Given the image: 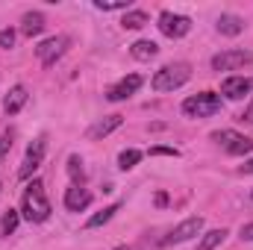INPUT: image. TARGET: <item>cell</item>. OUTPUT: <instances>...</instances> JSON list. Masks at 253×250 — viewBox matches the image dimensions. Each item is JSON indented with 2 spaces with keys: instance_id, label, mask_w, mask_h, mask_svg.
Listing matches in <instances>:
<instances>
[{
  "instance_id": "obj_1",
  "label": "cell",
  "mask_w": 253,
  "mask_h": 250,
  "mask_svg": "<svg viewBox=\"0 0 253 250\" xmlns=\"http://www.w3.org/2000/svg\"><path fill=\"white\" fill-rule=\"evenodd\" d=\"M50 200L44 194V183L42 180H33L30 186L24 188V197H21V215L30 221V224H42L50 218Z\"/></svg>"
},
{
  "instance_id": "obj_2",
  "label": "cell",
  "mask_w": 253,
  "mask_h": 250,
  "mask_svg": "<svg viewBox=\"0 0 253 250\" xmlns=\"http://www.w3.org/2000/svg\"><path fill=\"white\" fill-rule=\"evenodd\" d=\"M189 80H191V65L189 62H171V65H165V68H159V71L153 74L150 85H153V91H174V88L186 85Z\"/></svg>"
},
{
  "instance_id": "obj_3",
  "label": "cell",
  "mask_w": 253,
  "mask_h": 250,
  "mask_svg": "<svg viewBox=\"0 0 253 250\" xmlns=\"http://www.w3.org/2000/svg\"><path fill=\"white\" fill-rule=\"evenodd\" d=\"M221 106H224L221 103V94H215V91H200V94L183 100V112L189 118H209V115L221 112Z\"/></svg>"
},
{
  "instance_id": "obj_4",
  "label": "cell",
  "mask_w": 253,
  "mask_h": 250,
  "mask_svg": "<svg viewBox=\"0 0 253 250\" xmlns=\"http://www.w3.org/2000/svg\"><path fill=\"white\" fill-rule=\"evenodd\" d=\"M156 27L168 39H183V36H189V30H191V18L189 15H177V12H162Z\"/></svg>"
},
{
  "instance_id": "obj_5",
  "label": "cell",
  "mask_w": 253,
  "mask_h": 250,
  "mask_svg": "<svg viewBox=\"0 0 253 250\" xmlns=\"http://www.w3.org/2000/svg\"><path fill=\"white\" fill-rule=\"evenodd\" d=\"M200 233H203V218L194 215V218H186L183 224H177V227L162 239V245H183V242H189V239L200 236Z\"/></svg>"
},
{
  "instance_id": "obj_6",
  "label": "cell",
  "mask_w": 253,
  "mask_h": 250,
  "mask_svg": "<svg viewBox=\"0 0 253 250\" xmlns=\"http://www.w3.org/2000/svg\"><path fill=\"white\" fill-rule=\"evenodd\" d=\"M253 62V50H224L212 56V71H239Z\"/></svg>"
},
{
  "instance_id": "obj_7",
  "label": "cell",
  "mask_w": 253,
  "mask_h": 250,
  "mask_svg": "<svg viewBox=\"0 0 253 250\" xmlns=\"http://www.w3.org/2000/svg\"><path fill=\"white\" fill-rule=\"evenodd\" d=\"M68 44H71V42H68L65 36H53V39H47V42H42V44L36 47V56L42 59V65H44V68H53V65H56V59H59L65 50H68Z\"/></svg>"
},
{
  "instance_id": "obj_8",
  "label": "cell",
  "mask_w": 253,
  "mask_h": 250,
  "mask_svg": "<svg viewBox=\"0 0 253 250\" xmlns=\"http://www.w3.org/2000/svg\"><path fill=\"white\" fill-rule=\"evenodd\" d=\"M44 147H47V141H44V138H36V141L27 147L24 165H21V171H18V177H21V180H30V177L42 168V162H44Z\"/></svg>"
},
{
  "instance_id": "obj_9",
  "label": "cell",
  "mask_w": 253,
  "mask_h": 250,
  "mask_svg": "<svg viewBox=\"0 0 253 250\" xmlns=\"http://www.w3.org/2000/svg\"><path fill=\"white\" fill-rule=\"evenodd\" d=\"M141 74H126L121 83H115L109 91H106V100H112V103H121V100H126V97H132L138 88H141Z\"/></svg>"
},
{
  "instance_id": "obj_10",
  "label": "cell",
  "mask_w": 253,
  "mask_h": 250,
  "mask_svg": "<svg viewBox=\"0 0 253 250\" xmlns=\"http://www.w3.org/2000/svg\"><path fill=\"white\" fill-rule=\"evenodd\" d=\"M91 206V191L83 186H71L65 191V209L68 212H83Z\"/></svg>"
},
{
  "instance_id": "obj_11",
  "label": "cell",
  "mask_w": 253,
  "mask_h": 250,
  "mask_svg": "<svg viewBox=\"0 0 253 250\" xmlns=\"http://www.w3.org/2000/svg\"><path fill=\"white\" fill-rule=\"evenodd\" d=\"M251 88H253V83L248 77H227V80L221 83V94L230 97V100H242Z\"/></svg>"
},
{
  "instance_id": "obj_12",
  "label": "cell",
  "mask_w": 253,
  "mask_h": 250,
  "mask_svg": "<svg viewBox=\"0 0 253 250\" xmlns=\"http://www.w3.org/2000/svg\"><path fill=\"white\" fill-rule=\"evenodd\" d=\"M27 88L24 85H12L9 91H6V97H3V112L6 115H18L21 109H24V103H27Z\"/></svg>"
},
{
  "instance_id": "obj_13",
  "label": "cell",
  "mask_w": 253,
  "mask_h": 250,
  "mask_svg": "<svg viewBox=\"0 0 253 250\" xmlns=\"http://www.w3.org/2000/svg\"><path fill=\"white\" fill-rule=\"evenodd\" d=\"M44 27H47V21H44V15H42V12H27V15L21 18V33H24L27 39L42 36V33H44Z\"/></svg>"
},
{
  "instance_id": "obj_14",
  "label": "cell",
  "mask_w": 253,
  "mask_h": 250,
  "mask_svg": "<svg viewBox=\"0 0 253 250\" xmlns=\"http://www.w3.org/2000/svg\"><path fill=\"white\" fill-rule=\"evenodd\" d=\"M215 27H218L221 36H242V33H245V18H239V15H233V12H224Z\"/></svg>"
},
{
  "instance_id": "obj_15",
  "label": "cell",
  "mask_w": 253,
  "mask_h": 250,
  "mask_svg": "<svg viewBox=\"0 0 253 250\" xmlns=\"http://www.w3.org/2000/svg\"><path fill=\"white\" fill-rule=\"evenodd\" d=\"M121 124H124V118H121V115H106V118H100L97 124L88 129V138H106L109 132H115Z\"/></svg>"
},
{
  "instance_id": "obj_16",
  "label": "cell",
  "mask_w": 253,
  "mask_h": 250,
  "mask_svg": "<svg viewBox=\"0 0 253 250\" xmlns=\"http://www.w3.org/2000/svg\"><path fill=\"white\" fill-rule=\"evenodd\" d=\"M129 53H132V59H138V62H150V59H156V56H159V44H156V42L141 39V42H135V44L129 47Z\"/></svg>"
},
{
  "instance_id": "obj_17",
  "label": "cell",
  "mask_w": 253,
  "mask_h": 250,
  "mask_svg": "<svg viewBox=\"0 0 253 250\" xmlns=\"http://www.w3.org/2000/svg\"><path fill=\"white\" fill-rule=\"evenodd\" d=\"M121 206L118 203H112V206H106L103 212H97V215H91L88 221H85V230H94V227H103V224H109L112 218H115V212H118Z\"/></svg>"
},
{
  "instance_id": "obj_18",
  "label": "cell",
  "mask_w": 253,
  "mask_h": 250,
  "mask_svg": "<svg viewBox=\"0 0 253 250\" xmlns=\"http://www.w3.org/2000/svg\"><path fill=\"white\" fill-rule=\"evenodd\" d=\"M144 24H150V18L144 12H138V9H129V12H124V18H121V27L124 30H141Z\"/></svg>"
},
{
  "instance_id": "obj_19",
  "label": "cell",
  "mask_w": 253,
  "mask_h": 250,
  "mask_svg": "<svg viewBox=\"0 0 253 250\" xmlns=\"http://www.w3.org/2000/svg\"><path fill=\"white\" fill-rule=\"evenodd\" d=\"M224 239H227V230H224V227H221V230H209V233H203L197 250H215L218 245H224Z\"/></svg>"
},
{
  "instance_id": "obj_20",
  "label": "cell",
  "mask_w": 253,
  "mask_h": 250,
  "mask_svg": "<svg viewBox=\"0 0 253 250\" xmlns=\"http://www.w3.org/2000/svg\"><path fill=\"white\" fill-rule=\"evenodd\" d=\"M227 153H233V156H245V153H253V138H248V135H242L239 132V138L227 147Z\"/></svg>"
},
{
  "instance_id": "obj_21",
  "label": "cell",
  "mask_w": 253,
  "mask_h": 250,
  "mask_svg": "<svg viewBox=\"0 0 253 250\" xmlns=\"http://www.w3.org/2000/svg\"><path fill=\"white\" fill-rule=\"evenodd\" d=\"M18 221H21L18 209H6V215H3V221H0V233H3V236H12V233L18 230Z\"/></svg>"
},
{
  "instance_id": "obj_22",
  "label": "cell",
  "mask_w": 253,
  "mask_h": 250,
  "mask_svg": "<svg viewBox=\"0 0 253 250\" xmlns=\"http://www.w3.org/2000/svg\"><path fill=\"white\" fill-rule=\"evenodd\" d=\"M68 174H71L74 186H80V183L85 180V168H83V159H80V156H71V159H68Z\"/></svg>"
},
{
  "instance_id": "obj_23",
  "label": "cell",
  "mask_w": 253,
  "mask_h": 250,
  "mask_svg": "<svg viewBox=\"0 0 253 250\" xmlns=\"http://www.w3.org/2000/svg\"><path fill=\"white\" fill-rule=\"evenodd\" d=\"M138 162H141V150H132V147H129V150H124V153L118 156V168H121V171L135 168Z\"/></svg>"
},
{
  "instance_id": "obj_24",
  "label": "cell",
  "mask_w": 253,
  "mask_h": 250,
  "mask_svg": "<svg viewBox=\"0 0 253 250\" xmlns=\"http://www.w3.org/2000/svg\"><path fill=\"white\" fill-rule=\"evenodd\" d=\"M236 138H239V132H236V129H218V132H212V141H215V144H221L224 150H227Z\"/></svg>"
},
{
  "instance_id": "obj_25",
  "label": "cell",
  "mask_w": 253,
  "mask_h": 250,
  "mask_svg": "<svg viewBox=\"0 0 253 250\" xmlns=\"http://www.w3.org/2000/svg\"><path fill=\"white\" fill-rule=\"evenodd\" d=\"M94 6H97L100 12H115V9L129 12V0H94Z\"/></svg>"
},
{
  "instance_id": "obj_26",
  "label": "cell",
  "mask_w": 253,
  "mask_h": 250,
  "mask_svg": "<svg viewBox=\"0 0 253 250\" xmlns=\"http://www.w3.org/2000/svg\"><path fill=\"white\" fill-rule=\"evenodd\" d=\"M12 141H15V129H3V135H0V159H6V156H9Z\"/></svg>"
},
{
  "instance_id": "obj_27",
  "label": "cell",
  "mask_w": 253,
  "mask_h": 250,
  "mask_svg": "<svg viewBox=\"0 0 253 250\" xmlns=\"http://www.w3.org/2000/svg\"><path fill=\"white\" fill-rule=\"evenodd\" d=\"M15 39H18V33L9 27V30H0V47L3 50H9V47H15Z\"/></svg>"
},
{
  "instance_id": "obj_28",
  "label": "cell",
  "mask_w": 253,
  "mask_h": 250,
  "mask_svg": "<svg viewBox=\"0 0 253 250\" xmlns=\"http://www.w3.org/2000/svg\"><path fill=\"white\" fill-rule=\"evenodd\" d=\"M150 156H174V159H177L180 150H177V147H162V144H159V147H150Z\"/></svg>"
},
{
  "instance_id": "obj_29",
  "label": "cell",
  "mask_w": 253,
  "mask_h": 250,
  "mask_svg": "<svg viewBox=\"0 0 253 250\" xmlns=\"http://www.w3.org/2000/svg\"><path fill=\"white\" fill-rule=\"evenodd\" d=\"M239 236H242V242H253V224H245L239 230Z\"/></svg>"
},
{
  "instance_id": "obj_30",
  "label": "cell",
  "mask_w": 253,
  "mask_h": 250,
  "mask_svg": "<svg viewBox=\"0 0 253 250\" xmlns=\"http://www.w3.org/2000/svg\"><path fill=\"white\" fill-rule=\"evenodd\" d=\"M165 203H168V194H165V191H159V194H156V206H165Z\"/></svg>"
},
{
  "instance_id": "obj_31",
  "label": "cell",
  "mask_w": 253,
  "mask_h": 250,
  "mask_svg": "<svg viewBox=\"0 0 253 250\" xmlns=\"http://www.w3.org/2000/svg\"><path fill=\"white\" fill-rule=\"evenodd\" d=\"M242 118H245L248 124H253V103H251V106H248V109H245V115H242Z\"/></svg>"
},
{
  "instance_id": "obj_32",
  "label": "cell",
  "mask_w": 253,
  "mask_h": 250,
  "mask_svg": "<svg viewBox=\"0 0 253 250\" xmlns=\"http://www.w3.org/2000/svg\"><path fill=\"white\" fill-rule=\"evenodd\" d=\"M242 174H253V159H251V162H245V165H242Z\"/></svg>"
},
{
  "instance_id": "obj_33",
  "label": "cell",
  "mask_w": 253,
  "mask_h": 250,
  "mask_svg": "<svg viewBox=\"0 0 253 250\" xmlns=\"http://www.w3.org/2000/svg\"><path fill=\"white\" fill-rule=\"evenodd\" d=\"M115 250H138V248H129V245H121V248H115Z\"/></svg>"
},
{
  "instance_id": "obj_34",
  "label": "cell",
  "mask_w": 253,
  "mask_h": 250,
  "mask_svg": "<svg viewBox=\"0 0 253 250\" xmlns=\"http://www.w3.org/2000/svg\"><path fill=\"white\" fill-rule=\"evenodd\" d=\"M0 191H3V183H0Z\"/></svg>"
},
{
  "instance_id": "obj_35",
  "label": "cell",
  "mask_w": 253,
  "mask_h": 250,
  "mask_svg": "<svg viewBox=\"0 0 253 250\" xmlns=\"http://www.w3.org/2000/svg\"><path fill=\"white\" fill-rule=\"evenodd\" d=\"M251 197H253V191H251Z\"/></svg>"
}]
</instances>
